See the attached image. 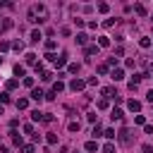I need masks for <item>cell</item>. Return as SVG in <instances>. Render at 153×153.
<instances>
[{"mask_svg":"<svg viewBox=\"0 0 153 153\" xmlns=\"http://www.w3.org/2000/svg\"><path fill=\"white\" fill-rule=\"evenodd\" d=\"M96 53H98V46H89L86 48V55H96Z\"/></svg>","mask_w":153,"mask_h":153,"instance_id":"27","label":"cell"},{"mask_svg":"<svg viewBox=\"0 0 153 153\" xmlns=\"http://www.w3.org/2000/svg\"><path fill=\"white\" fill-rule=\"evenodd\" d=\"M17 108H19V110H26V108H29V101H26V98H19V101H17Z\"/></svg>","mask_w":153,"mask_h":153,"instance_id":"14","label":"cell"},{"mask_svg":"<svg viewBox=\"0 0 153 153\" xmlns=\"http://www.w3.org/2000/svg\"><path fill=\"white\" fill-rule=\"evenodd\" d=\"M12 48L19 53V50H24V43H22V41H14V43H12Z\"/></svg>","mask_w":153,"mask_h":153,"instance_id":"26","label":"cell"},{"mask_svg":"<svg viewBox=\"0 0 153 153\" xmlns=\"http://www.w3.org/2000/svg\"><path fill=\"white\" fill-rule=\"evenodd\" d=\"M134 122H137V124H146V117H144V115H137V117H134Z\"/></svg>","mask_w":153,"mask_h":153,"instance_id":"30","label":"cell"},{"mask_svg":"<svg viewBox=\"0 0 153 153\" xmlns=\"http://www.w3.org/2000/svg\"><path fill=\"white\" fill-rule=\"evenodd\" d=\"M0 115H3V105H0Z\"/></svg>","mask_w":153,"mask_h":153,"instance_id":"44","label":"cell"},{"mask_svg":"<svg viewBox=\"0 0 153 153\" xmlns=\"http://www.w3.org/2000/svg\"><path fill=\"white\" fill-rule=\"evenodd\" d=\"M127 108H129L132 112H139V110H141V103H139V101H134V98H132V101L127 103Z\"/></svg>","mask_w":153,"mask_h":153,"instance_id":"4","label":"cell"},{"mask_svg":"<svg viewBox=\"0 0 153 153\" xmlns=\"http://www.w3.org/2000/svg\"><path fill=\"white\" fill-rule=\"evenodd\" d=\"M103 153H115V146H112V144H105V146H103Z\"/></svg>","mask_w":153,"mask_h":153,"instance_id":"29","label":"cell"},{"mask_svg":"<svg viewBox=\"0 0 153 153\" xmlns=\"http://www.w3.org/2000/svg\"><path fill=\"white\" fill-rule=\"evenodd\" d=\"M53 76H55L53 72H43V74H41V79H43V82H50V79H53Z\"/></svg>","mask_w":153,"mask_h":153,"instance_id":"25","label":"cell"},{"mask_svg":"<svg viewBox=\"0 0 153 153\" xmlns=\"http://www.w3.org/2000/svg\"><path fill=\"white\" fill-rule=\"evenodd\" d=\"M86 41H89L86 34H76V43H79V46H86Z\"/></svg>","mask_w":153,"mask_h":153,"instance_id":"11","label":"cell"},{"mask_svg":"<svg viewBox=\"0 0 153 153\" xmlns=\"http://www.w3.org/2000/svg\"><path fill=\"white\" fill-rule=\"evenodd\" d=\"M101 134H103V129H101V124H96V127H93V139H96V137H101Z\"/></svg>","mask_w":153,"mask_h":153,"instance_id":"28","label":"cell"},{"mask_svg":"<svg viewBox=\"0 0 153 153\" xmlns=\"http://www.w3.org/2000/svg\"><path fill=\"white\" fill-rule=\"evenodd\" d=\"M144 132H146V134H153V127H151V124H144Z\"/></svg>","mask_w":153,"mask_h":153,"instance_id":"43","label":"cell"},{"mask_svg":"<svg viewBox=\"0 0 153 153\" xmlns=\"http://www.w3.org/2000/svg\"><path fill=\"white\" fill-rule=\"evenodd\" d=\"M31 120H34V122L43 120V112H41V110H34V112H31Z\"/></svg>","mask_w":153,"mask_h":153,"instance_id":"15","label":"cell"},{"mask_svg":"<svg viewBox=\"0 0 153 153\" xmlns=\"http://www.w3.org/2000/svg\"><path fill=\"white\" fill-rule=\"evenodd\" d=\"M38 41H41V31L34 29V31H31V43H38Z\"/></svg>","mask_w":153,"mask_h":153,"instance_id":"12","label":"cell"},{"mask_svg":"<svg viewBox=\"0 0 153 153\" xmlns=\"http://www.w3.org/2000/svg\"><path fill=\"white\" fill-rule=\"evenodd\" d=\"M69 72H72V74H76V72H79V65L72 62V65H69Z\"/></svg>","mask_w":153,"mask_h":153,"instance_id":"35","label":"cell"},{"mask_svg":"<svg viewBox=\"0 0 153 153\" xmlns=\"http://www.w3.org/2000/svg\"><path fill=\"white\" fill-rule=\"evenodd\" d=\"M69 132H79V122H69Z\"/></svg>","mask_w":153,"mask_h":153,"instance_id":"34","label":"cell"},{"mask_svg":"<svg viewBox=\"0 0 153 153\" xmlns=\"http://www.w3.org/2000/svg\"><path fill=\"white\" fill-rule=\"evenodd\" d=\"M0 103H10V96L7 93H0Z\"/></svg>","mask_w":153,"mask_h":153,"instance_id":"37","label":"cell"},{"mask_svg":"<svg viewBox=\"0 0 153 153\" xmlns=\"http://www.w3.org/2000/svg\"><path fill=\"white\" fill-rule=\"evenodd\" d=\"M12 26V19H3V17H0V34H3L5 29H10Z\"/></svg>","mask_w":153,"mask_h":153,"instance_id":"5","label":"cell"},{"mask_svg":"<svg viewBox=\"0 0 153 153\" xmlns=\"http://www.w3.org/2000/svg\"><path fill=\"white\" fill-rule=\"evenodd\" d=\"M86 84H89V86H98V76H91V79H89Z\"/></svg>","mask_w":153,"mask_h":153,"instance_id":"33","label":"cell"},{"mask_svg":"<svg viewBox=\"0 0 153 153\" xmlns=\"http://www.w3.org/2000/svg\"><path fill=\"white\" fill-rule=\"evenodd\" d=\"M146 101H148V103H153V89H151V91L146 93Z\"/></svg>","mask_w":153,"mask_h":153,"instance_id":"42","label":"cell"},{"mask_svg":"<svg viewBox=\"0 0 153 153\" xmlns=\"http://www.w3.org/2000/svg\"><path fill=\"white\" fill-rule=\"evenodd\" d=\"M55 65H57V67H65V65H67V55H60V57L55 60Z\"/></svg>","mask_w":153,"mask_h":153,"instance_id":"16","label":"cell"},{"mask_svg":"<svg viewBox=\"0 0 153 153\" xmlns=\"http://www.w3.org/2000/svg\"><path fill=\"white\" fill-rule=\"evenodd\" d=\"M103 137H105V139H115V137H117V132H115V129H105Z\"/></svg>","mask_w":153,"mask_h":153,"instance_id":"17","label":"cell"},{"mask_svg":"<svg viewBox=\"0 0 153 153\" xmlns=\"http://www.w3.org/2000/svg\"><path fill=\"white\" fill-rule=\"evenodd\" d=\"M24 72H26V69H24L22 65H17V67H14V74H17V76H24Z\"/></svg>","mask_w":153,"mask_h":153,"instance_id":"24","label":"cell"},{"mask_svg":"<svg viewBox=\"0 0 153 153\" xmlns=\"http://www.w3.org/2000/svg\"><path fill=\"white\" fill-rule=\"evenodd\" d=\"M22 153H34V144H24L22 146Z\"/></svg>","mask_w":153,"mask_h":153,"instance_id":"23","label":"cell"},{"mask_svg":"<svg viewBox=\"0 0 153 153\" xmlns=\"http://www.w3.org/2000/svg\"><path fill=\"white\" fill-rule=\"evenodd\" d=\"M26 65H34L36 67V55L34 53H26Z\"/></svg>","mask_w":153,"mask_h":153,"instance_id":"20","label":"cell"},{"mask_svg":"<svg viewBox=\"0 0 153 153\" xmlns=\"http://www.w3.org/2000/svg\"><path fill=\"white\" fill-rule=\"evenodd\" d=\"M10 134H12V141H14V146H22V137H19V134H17L14 129H12Z\"/></svg>","mask_w":153,"mask_h":153,"instance_id":"13","label":"cell"},{"mask_svg":"<svg viewBox=\"0 0 153 153\" xmlns=\"http://www.w3.org/2000/svg\"><path fill=\"white\" fill-rule=\"evenodd\" d=\"M141 151H144V153H153V146H151V144H144Z\"/></svg>","mask_w":153,"mask_h":153,"instance_id":"32","label":"cell"},{"mask_svg":"<svg viewBox=\"0 0 153 153\" xmlns=\"http://www.w3.org/2000/svg\"><path fill=\"white\" fill-rule=\"evenodd\" d=\"M103 96H105V98H115L117 93H115V89H112V86H105V89H103Z\"/></svg>","mask_w":153,"mask_h":153,"instance_id":"7","label":"cell"},{"mask_svg":"<svg viewBox=\"0 0 153 153\" xmlns=\"http://www.w3.org/2000/svg\"><path fill=\"white\" fill-rule=\"evenodd\" d=\"M98 74H108V65H101L98 67Z\"/></svg>","mask_w":153,"mask_h":153,"instance_id":"41","label":"cell"},{"mask_svg":"<svg viewBox=\"0 0 153 153\" xmlns=\"http://www.w3.org/2000/svg\"><path fill=\"white\" fill-rule=\"evenodd\" d=\"M0 65H3V57H0Z\"/></svg>","mask_w":153,"mask_h":153,"instance_id":"45","label":"cell"},{"mask_svg":"<svg viewBox=\"0 0 153 153\" xmlns=\"http://www.w3.org/2000/svg\"><path fill=\"white\" fill-rule=\"evenodd\" d=\"M24 86H34V79H31V76H24Z\"/></svg>","mask_w":153,"mask_h":153,"instance_id":"39","label":"cell"},{"mask_svg":"<svg viewBox=\"0 0 153 153\" xmlns=\"http://www.w3.org/2000/svg\"><path fill=\"white\" fill-rule=\"evenodd\" d=\"M98 12H101V14H108V12H110V5H108V3H101V5H98Z\"/></svg>","mask_w":153,"mask_h":153,"instance_id":"18","label":"cell"},{"mask_svg":"<svg viewBox=\"0 0 153 153\" xmlns=\"http://www.w3.org/2000/svg\"><path fill=\"white\" fill-rule=\"evenodd\" d=\"M110 46V38L108 36H98V48H108Z\"/></svg>","mask_w":153,"mask_h":153,"instance_id":"6","label":"cell"},{"mask_svg":"<svg viewBox=\"0 0 153 153\" xmlns=\"http://www.w3.org/2000/svg\"><path fill=\"white\" fill-rule=\"evenodd\" d=\"M46 139H48V144H57V137H55V134H48Z\"/></svg>","mask_w":153,"mask_h":153,"instance_id":"36","label":"cell"},{"mask_svg":"<svg viewBox=\"0 0 153 153\" xmlns=\"http://www.w3.org/2000/svg\"><path fill=\"white\" fill-rule=\"evenodd\" d=\"M31 98H34V101H36V103H41V101H43V98H46V93H43V91H41V89H34V91H31Z\"/></svg>","mask_w":153,"mask_h":153,"instance_id":"3","label":"cell"},{"mask_svg":"<svg viewBox=\"0 0 153 153\" xmlns=\"http://www.w3.org/2000/svg\"><path fill=\"white\" fill-rule=\"evenodd\" d=\"M122 79H124V72L122 69H115L112 72V82H122Z\"/></svg>","mask_w":153,"mask_h":153,"instance_id":"8","label":"cell"},{"mask_svg":"<svg viewBox=\"0 0 153 153\" xmlns=\"http://www.w3.org/2000/svg\"><path fill=\"white\" fill-rule=\"evenodd\" d=\"M89 153H93V151H98V144H96V141H86V146H84Z\"/></svg>","mask_w":153,"mask_h":153,"instance_id":"10","label":"cell"},{"mask_svg":"<svg viewBox=\"0 0 153 153\" xmlns=\"http://www.w3.org/2000/svg\"><path fill=\"white\" fill-rule=\"evenodd\" d=\"M69 89H72L74 93H76V91H84V89H86V82H84V79H72V82H69Z\"/></svg>","mask_w":153,"mask_h":153,"instance_id":"2","label":"cell"},{"mask_svg":"<svg viewBox=\"0 0 153 153\" xmlns=\"http://www.w3.org/2000/svg\"><path fill=\"white\" fill-rule=\"evenodd\" d=\"M5 86H7V89H17V86H19V82H17V79H7V84H5Z\"/></svg>","mask_w":153,"mask_h":153,"instance_id":"22","label":"cell"},{"mask_svg":"<svg viewBox=\"0 0 153 153\" xmlns=\"http://www.w3.org/2000/svg\"><path fill=\"white\" fill-rule=\"evenodd\" d=\"M117 139H120V144H124V146H132V141H134V137H132V132H129L127 127H122V129L117 132Z\"/></svg>","mask_w":153,"mask_h":153,"instance_id":"1","label":"cell"},{"mask_svg":"<svg viewBox=\"0 0 153 153\" xmlns=\"http://www.w3.org/2000/svg\"><path fill=\"white\" fill-rule=\"evenodd\" d=\"M134 12H137V14H141V17H144V14H146V7H144V5H134Z\"/></svg>","mask_w":153,"mask_h":153,"instance_id":"21","label":"cell"},{"mask_svg":"<svg viewBox=\"0 0 153 153\" xmlns=\"http://www.w3.org/2000/svg\"><path fill=\"white\" fill-rule=\"evenodd\" d=\"M53 91H55V93H60V91H65V84H62V82H55V84H53Z\"/></svg>","mask_w":153,"mask_h":153,"instance_id":"19","label":"cell"},{"mask_svg":"<svg viewBox=\"0 0 153 153\" xmlns=\"http://www.w3.org/2000/svg\"><path fill=\"white\" fill-rule=\"evenodd\" d=\"M55 46H57L55 41H48V43H46V48H48V50H55Z\"/></svg>","mask_w":153,"mask_h":153,"instance_id":"40","label":"cell"},{"mask_svg":"<svg viewBox=\"0 0 153 153\" xmlns=\"http://www.w3.org/2000/svg\"><path fill=\"white\" fill-rule=\"evenodd\" d=\"M105 108H108V101H105V98H103V101H98V110H105Z\"/></svg>","mask_w":153,"mask_h":153,"instance_id":"38","label":"cell"},{"mask_svg":"<svg viewBox=\"0 0 153 153\" xmlns=\"http://www.w3.org/2000/svg\"><path fill=\"white\" fill-rule=\"evenodd\" d=\"M139 46H141V48H148V46H151V38H141Z\"/></svg>","mask_w":153,"mask_h":153,"instance_id":"31","label":"cell"},{"mask_svg":"<svg viewBox=\"0 0 153 153\" xmlns=\"http://www.w3.org/2000/svg\"><path fill=\"white\" fill-rule=\"evenodd\" d=\"M110 117H112V120H122V110H120V108H112V110H110Z\"/></svg>","mask_w":153,"mask_h":153,"instance_id":"9","label":"cell"}]
</instances>
